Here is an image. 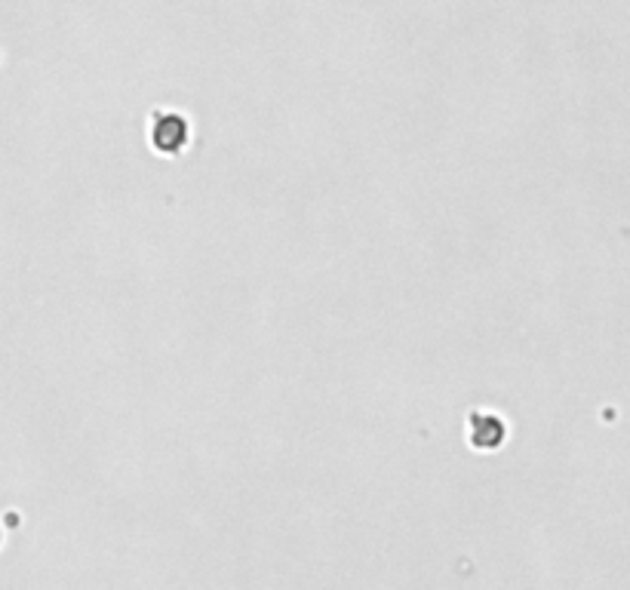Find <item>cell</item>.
I'll list each match as a JSON object with an SVG mask.
<instances>
[{"label":"cell","instance_id":"1","mask_svg":"<svg viewBox=\"0 0 630 590\" xmlns=\"http://www.w3.org/2000/svg\"><path fill=\"white\" fill-rule=\"evenodd\" d=\"M188 142V123L173 111L154 114V145L160 151H179Z\"/></svg>","mask_w":630,"mask_h":590},{"label":"cell","instance_id":"2","mask_svg":"<svg viewBox=\"0 0 630 590\" xmlns=\"http://www.w3.org/2000/svg\"><path fill=\"white\" fill-rule=\"evenodd\" d=\"M504 434H508V428H504L501 415H495V412H471V443L477 449L501 446Z\"/></svg>","mask_w":630,"mask_h":590}]
</instances>
